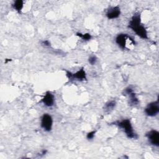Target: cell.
I'll return each instance as SVG.
<instances>
[{
	"label": "cell",
	"mask_w": 159,
	"mask_h": 159,
	"mask_svg": "<svg viewBox=\"0 0 159 159\" xmlns=\"http://www.w3.org/2000/svg\"><path fill=\"white\" fill-rule=\"evenodd\" d=\"M96 132V130H93V131H91V132H88L86 134V139L88 140H92V139H93V138L95 136Z\"/></svg>",
	"instance_id": "15"
},
{
	"label": "cell",
	"mask_w": 159,
	"mask_h": 159,
	"mask_svg": "<svg viewBox=\"0 0 159 159\" xmlns=\"http://www.w3.org/2000/svg\"><path fill=\"white\" fill-rule=\"evenodd\" d=\"M129 28H130L135 34L142 39H148V33L146 28L141 22L140 13H135L130 19L129 22Z\"/></svg>",
	"instance_id": "1"
},
{
	"label": "cell",
	"mask_w": 159,
	"mask_h": 159,
	"mask_svg": "<svg viewBox=\"0 0 159 159\" xmlns=\"http://www.w3.org/2000/svg\"><path fill=\"white\" fill-rule=\"evenodd\" d=\"M24 1L22 0H17L14 1V2L12 4V7L14 9H15L17 12H20L24 7Z\"/></svg>",
	"instance_id": "11"
},
{
	"label": "cell",
	"mask_w": 159,
	"mask_h": 159,
	"mask_svg": "<svg viewBox=\"0 0 159 159\" xmlns=\"http://www.w3.org/2000/svg\"><path fill=\"white\" fill-rule=\"evenodd\" d=\"M76 35L80 37L81 39H82L83 40H85V41H88V40H91L92 38L91 35L89 33H86V34L76 33Z\"/></svg>",
	"instance_id": "13"
},
{
	"label": "cell",
	"mask_w": 159,
	"mask_h": 159,
	"mask_svg": "<svg viewBox=\"0 0 159 159\" xmlns=\"http://www.w3.org/2000/svg\"><path fill=\"white\" fill-rule=\"evenodd\" d=\"M145 137L150 144L157 147L159 146V132L158 130L155 129L150 130L146 133Z\"/></svg>",
	"instance_id": "6"
},
{
	"label": "cell",
	"mask_w": 159,
	"mask_h": 159,
	"mask_svg": "<svg viewBox=\"0 0 159 159\" xmlns=\"http://www.w3.org/2000/svg\"><path fill=\"white\" fill-rule=\"evenodd\" d=\"M40 102L47 107H52L55 103V96L51 92L47 91Z\"/></svg>",
	"instance_id": "9"
},
{
	"label": "cell",
	"mask_w": 159,
	"mask_h": 159,
	"mask_svg": "<svg viewBox=\"0 0 159 159\" xmlns=\"http://www.w3.org/2000/svg\"><path fill=\"white\" fill-rule=\"evenodd\" d=\"M145 114L149 117H155L159 113L158 101H155L148 103L144 109Z\"/></svg>",
	"instance_id": "3"
},
{
	"label": "cell",
	"mask_w": 159,
	"mask_h": 159,
	"mask_svg": "<svg viewBox=\"0 0 159 159\" xmlns=\"http://www.w3.org/2000/svg\"><path fill=\"white\" fill-rule=\"evenodd\" d=\"M124 94L125 95H127L129 98V102L130 105L135 106L137 105L139 102V101L137 98V97L135 95V93L134 92L133 89L131 88H127L124 90Z\"/></svg>",
	"instance_id": "10"
},
{
	"label": "cell",
	"mask_w": 159,
	"mask_h": 159,
	"mask_svg": "<svg viewBox=\"0 0 159 159\" xmlns=\"http://www.w3.org/2000/svg\"><path fill=\"white\" fill-rule=\"evenodd\" d=\"M41 127L46 132H50L52 129L53 118L49 114H43L41 117L40 121Z\"/></svg>",
	"instance_id": "4"
},
{
	"label": "cell",
	"mask_w": 159,
	"mask_h": 159,
	"mask_svg": "<svg viewBox=\"0 0 159 159\" xmlns=\"http://www.w3.org/2000/svg\"><path fill=\"white\" fill-rule=\"evenodd\" d=\"M42 44L43 45V46H45V47H49L50 46V42L46 40H43L42 42Z\"/></svg>",
	"instance_id": "16"
},
{
	"label": "cell",
	"mask_w": 159,
	"mask_h": 159,
	"mask_svg": "<svg viewBox=\"0 0 159 159\" xmlns=\"http://www.w3.org/2000/svg\"><path fill=\"white\" fill-rule=\"evenodd\" d=\"M130 36L126 34L120 33L117 35L115 41L117 45L122 49H125L127 46V42Z\"/></svg>",
	"instance_id": "8"
},
{
	"label": "cell",
	"mask_w": 159,
	"mask_h": 159,
	"mask_svg": "<svg viewBox=\"0 0 159 159\" xmlns=\"http://www.w3.org/2000/svg\"><path fill=\"white\" fill-rule=\"evenodd\" d=\"M121 11L119 6L110 7L106 12V16L108 19H115L118 18L120 15Z\"/></svg>",
	"instance_id": "7"
},
{
	"label": "cell",
	"mask_w": 159,
	"mask_h": 159,
	"mask_svg": "<svg viewBox=\"0 0 159 159\" xmlns=\"http://www.w3.org/2000/svg\"><path fill=\"white\" fill-rule=\"evenodd\" d=\"M113 124L118 126L119 128L122 129L125 132V135L127 136V137L133 139H137L138 138V136L135 132L133 126L129 119H125L121 120H117L113 122Z\"/></svg>",
	"instance_id": "2"
},
{
	"label": "cell",
	"mask_w": 159,
	"mask_h": 159,
	"mask_svg": "<svg viewBox=\"0 0 159 159\" xmlns=\"http://www.w3.org/2000/svg\"><path fill=\"white\" fill-rule=\"evenodd\" d=\"M116 102L115 101H109L107 102L104 106V110L106 112H110L112 111L116 107Z\"/></svg>",
	"instance_id": "12"
},
{
	"label": "cell",
	"mask_w": 159,
	"mask_h": 159,
	"mask_svg": "<svg viewBox=\"0 0 159 159\" xmlns=\"http://www.w3.org/2000/svg\"><path fill=\"white\" fill-rule=\"evenodd\" d=\"M66 75L70 80H75L78 81H84L87 80L86 73L84 68H80L74 73H72L68 71H66Z\"/></svg>",
	"instance_id": "5"
},
{
	"label": "cell",
	"mask_w": 159,
	"mask_h": 159,
	"mask_svg": "<svg viewBox=\"0 0 159 159\" xmlns=\"http://www.w3.org/2000/svg\"><path fill=\"white\" fill-rule=\"evenodd\" d=\"M98 61V58L95 55H91L88 58V63L91 65H94Z\"/></svg>",
	"instance_id": "14"
}]
</instances>
